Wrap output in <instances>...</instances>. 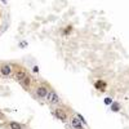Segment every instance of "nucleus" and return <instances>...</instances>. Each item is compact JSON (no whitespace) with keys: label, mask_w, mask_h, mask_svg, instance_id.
Wrapping results in <instances>:
<instances>
[{"label":"nucleus","mask_w":129,"mask_h":129,"mask_svg":"<svg viewBox=\"0 0 129 129\" xmlns=\"http://www.w3.org/2000/svg\"><path fill=\"white\" fill-rule=\"evenodd\" d=\"M47 102L48 103H50V105H58L59 102H61V100H59V97H58V94L53 90V89H50L49 90V93H48V95H47Z\"/></svg>","instance_id":"nucleus-1"},{"label":"nucleus","mask_w":129,"mask_h":129,"mask_svg":"<svg viewBox=\"0 0 129 129\" xmlns=\"http://www.w3.org/2000/svg\"><path fill=\"white\" fill-rule=\"evenodd\" d=\"M54 116L57 117L58 120H61V121H67V119H69L66 111H64L63 109H61V107H57V109H54Z\"/></svg>","instance_id":"nucleus-2"},{"label":"nucleus","mask_w":129,"mask_h":129,"mask_svg":"<svg viewBox=\"0 0 129 129\" xmlns=\"http://www.w3.org/2000/svg\"><path fill=\"white\" fill-rule=\"evenodd\" d=\"M49 90L48 88L45 87V85H39V87L36 88V95L39 97V98H47Z\"/></svg>","instance_id":"nucleus-3"},{"label":"nucleus","mask_w":129,"mask_h":129,"mask_svg":"<svg viewBox=\"0 0 129 129\" xmlns=\"http://www.w3.org/2000/svg\"><path fill=\"white\" fill-rule=\"evenodd\" d=\"M70 124H71L72 129H84V128H83L84 124L78 119V116H76V115H74L71 119H70Z\"/></svg>","instance_id":"nucleus-4"},{"label":"nucleus","mask_w":129,"mask_h":129,"mask_svg":"<svg viewBox=\"0 0 129 129\" xmlns=\"http://www.w3.org/2000/svg\"><path fill=\"white\" fill-rule=\"evenodd\" d=\"M0 74H2L3 76H9V75L12 74V66H10V64H3V66L0 67Z\"/></svg>","instance_id":"nucleus-5"},{"label":"nucleus","mask_w":129,"mask_h":129,"mask_svg":"<svg viewBox=\"0 0 129 129\" xmlns=\"http://www.w3.org/2000/svg\"><path fill=\"white\" fill-rule=\"evenodd\" d=\"M106 87H107V84H106V81H103V80H97V81L94 83V88L98 89V90H101V92L106 90Z\"/></svg>","instance_id":"nucleus-6"},{"label":"nucleus","mask_w":129,"mask_h":129,"mask_svg":"<svg viewBox=\"0 0 129 129\" xmlns=\"http://www.w3.org/2000/svg\"><path fill=\"white\" fill-rule=\"evenodd\" d=\"M26 76H27V74H26V71H25V70H19V71H17V74H16V79H17L19 83L22 81Z\"/></svg>","instance_id":"nucleus-7"},{"label":"nucleus","mask_w":129,"mask_h":129,"mask_svg":"<svg viewBox=\"0 0 129 129\" xmlns=\"http://www.w3.org/2000/svg\"><path fill=\"white\" fill-rule=\"evenodd\" d=\"M30 83H31V78L28 76V75H27V76L22 80V81H21V84H22V87L25 88V89H28V87H30Z\"/></svg>","instance_id":"nucleus-8"},{"label":"nucleus","mask_w":129,"mask_h":129,"mask_svg":"<svg viewBox=\"0 0 129 129\" xmlns=\"http://www.w3.org/2000/svg\"><path fill=\"white\" fill-rule=\"evenodd\" d=\"M111 111H112V112L120 111V103H119V102H112V103H111Z\"/></svg>","instance_id":"nucleus-9"},{"label":"nucleus","mask_w":129,"mask_h":129,"mask_svg":"<svg viewBox=\"0 0 129 129\" xmlns=\"http://www.w3.org/2000/svg\"><path fill=\"white\" fill-rule=\"evenodd\" d=\"M10 129H22V125L17 121H12L10 123Z\"/></svg>","instance_id":"nucleus-10"},{"label":"nucleus","mask_w":129,"mask_h":129,"mask_svg":"<svg viewBox=\"0 0 129 129\" xmlns=\"http://www.w3.org/2000/svg\"><path fill=\"white\" fill-rule=\"evenodd\" d=\"M76 116H78V119L84 124V125H87V121H85V119H84V117H83V115H80V114H76Z\"/></svg>","instance_id":"nucleus-11"},{"label":"nucleus","mask_w":129,"mask_h":129,"mask_svg":"<svg viewBox=\"0 0 129 129\" xmlns=\"http://www.w3.org/2000/svg\"><path fill=\"white\" fill-rule=\"evenodd\" d=\"M112 103V100L110 98V97H107V98H105V105H111Z\"/></svg>","instance_id":"nucleus-12"},{"label":"nucleus","mask_w":129,"mask_h":129,"mask_svg":"<svg viewBox=\"0 0 129 129\" xmlns=\"http://www.w3.org/2000/svg\"><path fill=\"white\" fill-rule=\"evenodd\" d=\"M26 45H27V43H26V41H22V43H19V47H21V48H25Z\"/></svg>","instance_id":"nucleus-13"},{"label":"nucleus","mask_w":129,"mask_h":129,"mask_svg":"<svg viewBox=\"0 0 129 129\" xmlns=\"http://www.w3.org/2000/svg\"><path fill=\"white\" fill-rule=\"evenodd\" d=\"M70 31H71V26H69V27H67V30H66V31H64V35H67V34H69V32H70Z\"/></svg>","instance_id":"nucleus-14"},{"label":"nucleus","mask_w":129,"mask_h":129,"mask_svg":"<svg viewBox=\"0 0 129 129\" xmlns=\"http://www.w3.org/2000/svg\"><path fill=\"white\" fill-rule=\"evenodd\" d=\"M38 71H39V69H38V66H35L34 67V72H38Z\"/></svg>","instance_id":"nucleus-15"},{"label":"nucleus","mask_w":129,"mask_h":129,"mask_svg":"<svg viewBox=\"0 0 129 129\" xmlns=\"http://www.w3.org/2000/svg\"><path fill=\"white\" fill-rule=\"evenodd\" d=\"M2 2H3L4 4H7V0H2Z\"/></svg>","instance_id":"nucleus-16"}]
</instances>
